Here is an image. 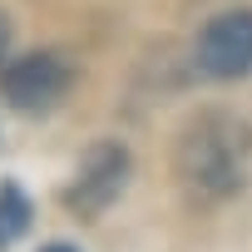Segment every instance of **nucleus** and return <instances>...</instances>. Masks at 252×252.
I'll use <instances>...</instances> for the list:
<instances>
[{
  "instance_id": "obj_1",
  "label": "nucleus",
  "mask_w": 252,
  "mask_h": 252,
  "mask_svg": "<svg viewBox=\"0 0 252 252\" xmlns=\"http://www.w3.org/2000/svg\"><path fill=\"white\" fill-rule=\"evenodd\" d=\"M173 178L193 208L232 203L252 178V119L222 104L188 114L173 139Z\"/></svg>"
},
{
  "instance_id": "obj_2",
  "label": "nucleus",
  "mask_w": 252,
  "mask_h": 252,
  "mask_svg": "<svg viewBox=\"0 0 252 252\" xmlns=\"http://www.w3.org/2000/svg\"><path fill=\"white\" fill-rule=\"evenodd\" d=\"M74 89V64L64 50H20L0 64V104L15 114H55Z\"/></svg>"
},
{
  "instance_id": "obj_3",
  "label": "nucleus",
  "mask_w": 252,
  "mask_h": 252,
  "mask_svg": "<svg viewBox=\"0 0 252 252\" xmlns=\"http://www.w3.org/2000/svg\"><path fill=\"white\" fill-rule=\"evenodd\" d=\"M129 178H134V154H129V144H124V139H94V144L74 158V173H69V183H64L60 198H64V208H69L74 218L94 222L99 213H109V208L124 198Z\"/></svg>"
},
{
  "instance_id": "obj_4",
  "label": "nucleus",
  "mask_w": 252,
  "mask_h": 252,
  "mask_svg": "<svg viewBox=\"0 0 252 252\" xmlns=\"http://www.w3.org/2000/svg\"><path fill=\"white\" fill-rule=\"evenodd\" d=\"M193 64L198 74L232 84L252 74V10H218L198 40H193Z\"/></svg>"
},
{
  "instance_id": "obj_5",
  "label": "nucleus",
  "mask_w": 252,
  "mask_h": 252,
  "mask_svg": "<svg viewBox=\"0 0 252 252\" xmlns=\"http://www.w3.org/2000/svg\"><path fill=\"white\" fill-rule=\"evenodd\" d=\"M30 222H35V203H30V193H25L15 178H0V252L15 247V242L30 232Z\"/></svg>"
},
{
  "instance_id": "obj_6",
  "label": "nucleus",
  "mask_w": 252,
  "mask_h": 252,
  "mask_svg": "<svg viewBox=\"0 0 252 252\" xmlns=\"http://www.w3.org/2000/svg\"><path fill=\"white\" fill-rule=\"evenodd\" d=\"M10 40H15V25H10V15L0 10V64L10 60Z\"/></svg>"
},
{
  "instance_id": "obj_7",
  "label": "nucleus",
  "mask_w": 252,
  "mask_h": 252,
  "mask_svg": "<svg viewBox=\"0 0 252 252\" xmlns=\"http://www.w3.org/2000/svg\"><path fill=\"white\" fill-rule=\"evenodd\" d=\"M40 252H79V247H74V242H45Z\"/></svg>"
}]
</instances>
